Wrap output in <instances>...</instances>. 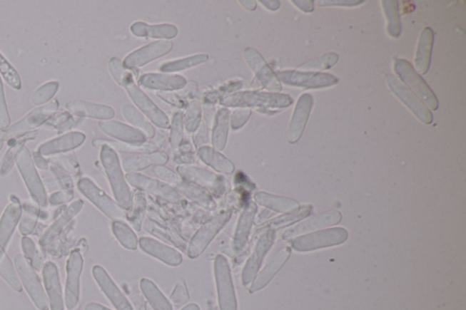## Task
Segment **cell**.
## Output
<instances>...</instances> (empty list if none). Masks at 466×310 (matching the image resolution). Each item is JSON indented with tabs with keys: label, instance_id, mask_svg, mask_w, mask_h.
<instances>
[{
	"label": "cell",
	"instance_id": "f907efd6",
	"mask_svg": "<svg viewBox=\"0 0 466 310\" xmlns=\"http://www.w3.org/2000/svg\"><path fill=\"white\" fill-rule=\"evenodd\" d=\"M338 55L336 53L330 52L327 54L322 56V57L313 59V61L308 62L300 67V69L308 71V69H316V71H325L335 66L338 61Z\"/></svg>",
	"mask_w": 466,
	"mask_h": 310
},
{
	"label": "cell",
	"instance_id": "f1b7e54d",
	"mask_svg": "<svg viewBox=\"0 0 466 310\" xmlns=\"http://www.w3.org/2000/svg\"><path fill=\"white\" fill-rule=\"evenodd\" d=\"M434 38L435 35L432 29L425 28L422 31L421 37L419 39L417 52H416L415 61L416 69L422 75L427 73L430 63H431Z\"/></svg>",
	"mask_w": 466,
	"mask_h": 310
},
{
	"label": "cell",
	"instance_id": "484cf974",
	"mask_svg": "<svg viewBox=\"0 0 466 310\" xmlns=\"http://www.w3.org/2000/svg\"><path fill=\"white\" fill-rule=\"evenodd\" d=\"M82 206H83L82 200L75 201L55 220V222L49 227L47 232L44 233L41 239V245L43 249L47 247L49 244L54 242L61 235L71 219L81 210Z\"/></svg>",
	"mask_w": 466,
	"mask_h": 310
},
{
	"label": "cell",
	"instance_id": "7dc6e473",
	"mask_svg": "<svg viewBox=\"0 0 466 310\" xmlns=\"http://www.w3.org/2000/svg\"><path fill=\"white\" fill-rule=\"evenodd\" d=\"M21 247L26 262L31 264L35 270H41L43 267V258L33 240L28 237H23Z\"/></svg>",
	"mask_w": 466,
	"mask_h": 310
},
{
	"label": "cell",
	"instance_id": "9c48e42d",
	"mask_svg": "<svg viewBox=\"0 0 466 310\" xmlns=\"http://www.w3.org/2000/svg\"><path fill=\"white\" fill-rule=\"evenodd\" d=\"M178 175L187 182L193 183L205 189L213 191L217 195H223L229 190V183L224 177L203 170V168L181 166L177 168Z\"/></svg>",
	"mask_w": 466,
	"mask_h": 310
},
{
	"label": "cell",
	"instance_id": "b9f144b4",
	"mask_svg": "<svg viewBox=\"0 0 466 310\" xmlns=\"http://www.w3.org/2000/svg\"><path fill=\"white\" fill-rule=\"evenodd\" d=\"M383 9H385V15L388 19V32L393 38H399L401 35L402 26L400 22L398 2L397 1H383Z\"/></svg>",
	"mask_w": 466,
	"mask_h": 310
},
{
	"label": "cell",
	"instance_id": "9f6ffc18",
	"mask_svg": "<svg viewBox=\"0 0 466 310\" xmlns=\"http://www.w3.org/2000/svg\"><path fill=\"white\" fill-rule=\"evenodd\" d=\"M153 172L156 176L160 177V179L164 180L165 182L173 184L175 186H177L178 183H181V181H183L178 175L163 166H155L153 167Z\"/></svg>",
	"mask_w": 466,
	"mask_h": 310
},
{
	"label": "cell",
	"instance_id": "6125c7cd",
	"mask_svg": "<svg viewBox=\"0 0 466 310\" xmlns=\"http://www.w3.org/2000/svg\"><path fill=\"white\" fill-rule=\"evenodd\" d=\"M84 310H111V309L105 308L104 306L98 304V303L91 302L86 305Z\"/></svg>",
	"mask_w": 466,
	"mask_h": 310
},
{
	"label": "cell",
	"instance_id": "11a10c76",
	"mask_svg": "<svg viewBox=\"0 0 466 310\" xmlns=\"http://www.w3.org/2000/svg\"><path fill=\"white\" fill-rule=\"evenodd\" d=\"M145 227H146V229L148 232L155 234V236H158L161 237V239H166L171 243L173 242L174 245L180 247H183V242H181L180 240H178V239H176V237H175L173 234L166 232L165 229H160V227L155 225L154 223H152L151 221H146V223H145Z\"/></svg>",
	"mask_w": 466,
	"mask_h": 310
},
{
	"label": "cell",
	"instance_id": "74e56055",
	"mask_svg": "<svg viewBox=\"0 0 466 310\" xmlns=\"http://www.w3.org/2000/svg\"><path fill=\"white\" fill-rule=\"evenodd\" d=\"M254 199L260 205L279 211V212H286V211L294 210L298 207V204L294 200L286 199V197L274 196V195L265 192L256 193Z\"/></svg>",
	"mask_w": 466,
	"mask_h": 310
},
{
	"label": "cell",
	"instance_id": "ffe728a7",
	"mask_svg": "<svg viewBox=\"0 0 466 310\" xmlns=\"http://www.w3.org/2000/svg\"><path fill=\"white\" fill-rule=\"evenodd\" d=\"M92 274H93L94 279L98 285L100 286L102 291L111 300L116 309L118 310H133L126 296L122 294L121 290L116 286L113 280L111 279V277L108 276V274L106 272L103 268L100 266H95L92 269Z\"/></svg>",
	"mask_w": 466,
	"mask_h": 310
},
{
	"label": "cell",
	"instance_id": "8d00e7d4",
	"mask_svg": "<svg viewBox=\"0 0 466 310\" xmlns=\"http://www.w3.org/2000/svg\"><path fill=\"white\" fill-rule=\"evenodd\" d=\"M141 289L154 310H173V306H171L170 301L151 280L142 279L141 280Z\"/></svg>",
	"mask_w": 466,
	"mask_h": 310
},
{
	"label": "cell",
	"instance_id": "816d5d0a",
	"mask_svg": "<svg viewBox=\"0 0 466 310\" xmlns=\"http://www.w3.org/2000/svg\"><path fill=\"white\" fill-rule=\"evenodd\" d=\"M171 145L176 148L183 140V116L181 112H176L173 115V121L171 123Z\"/></svg>",
	"mask_w": 466,
	"mask_h": 310
},
{
	"label": "cell",
	"instance_id": "5b68a950",
	"mask_svg": "<svg viewBox=\"0 0 466 310\" xmlns=\"http://www.w3.org/2000/svg\"><path fill=\"white\" fill-rule=\"evenodd\" d=\"M15 266L26 292L39 310H49L47 296L35 269L26 262L24 256L16 255Z\"/></svg>",
	"mask_w": 466,
	"mask_h": 310
},
{
	"label": "cell",
	"instance_id": "be15d7a7",
	"mask_svg": "<svg viewBox=\"0 0 466 310\" xmlns=\"http://www.w3.org/2000/svg\"><path fill=\"white\" fill-rule=\"evenodd\" d=\"M264 6H266L267 9H270V11H276L279 9L280 2L279 1H260Z\"/></svg>",
	"mask_w": 466,
	"mask_h": 310
},
{
	"label": "cell",
	"instance_id": "603a6c76",
	"mask_svg": "<svg viewBox=\"0 0 466 310\" xmlns=\"http://www.w3.org/2000/svg\"><path fill=\"white\" fill-rule=\"evenodd\" d=\"M100 127L105 134L124 143L141 144L146 141L143 132L118 121H102Z\"/></svg>",
	"mask_w": 466,
	"mask_h": 310
},
{
	"label": "cell",
	"instance_id": "8992f818",
	"mask_svg": "<svg viewBox=\"0 0 466 310\" xmlns=\"http://www.w3.org/2000/svg\"><path fill=\"white\" fill-rule=\"evenodd\" d=\"M395 69L402 81L412 88L431 110H437L439 105L437 98L408 61L398 59L395 61Z\"/></svg>",
	"mask_w": 466,
	"mask_h": 310
},
{
	"label": "cell",
	"instance_id": "6da1fadb",
	"mask_svg": "<svg viewBox=\"0 0 466 310\" xmlns=\"http://www.w3.org/2000/svg\"><path fill=\"white\" fill-rule=\"evenodd\" d=\"M112 78L117 83L126 90L131 100L141 110L142 113L150 120L152 123L161 128L171 127V121L166 114L148 97L143 91L135 84L133 77L123 67V64L118 58H111L108 64Z\"/></svg>",
	"mask_w": 466,
	"mask_h": 310
},
{
	"label": "cell",
	"instance_id": "7bdbcfd3",
	"mask_svg": "<svg viewBox=\"0 0 466 310\" xmlns=\"http://www.w3.org/2000/svg\"><path fill=\"white\" fill-rule=\"evenodd\" d=\"M146 199H145L143 195L140 192L135 194L133 200H132V211L130 215L128 216V219L138 232L141 229L142 220H143L145 211H146Z\"/></svg>",
	"mask_w": 466,
	"mask_h": 310
},
{
	"label": "cell",
	"instance_id": "4fadbf2b",
	"mask_svg": "<svg viewBox=\"0 0 466 310\" xmlns=\"http://www.w3.org/2000/svg\"><path fill=\"white\" fill-rule=\"evenodd\" d=\"M83 269V258L79 250L71 253L67 262V281H66L65 300L69 309H74L78 304L79 283Z\"/></svg>",
	"mask_w": 466,
	"mask_h": 310
},
{
	"label": "cell",
	"instance_id": "f35d334b",
	"mask_svg": "<svg viewBox=\"0 0 466 310\" xmlns=\"http://www.w3.org/2000/svg\"><path fill=\"white\" fill-rule=\"evenodd\" d=\"M208 59H209V56L206 54L191 56V57L166 62V63L161 66L160 71L164 72V73H173V72L183 71L185 69L203 64Z\"/></svg>",
	"mask_w": 466,
	"mask_h": 310
},
{
	"label": "cell",
	"instance_id": "7402d4cb",
	"mask_svg": "<svg viewBox=\"0 0 466 310\" xmlns=\"http://www.w3.org/2000/svg\"><path fill=\"white\" fill-rule=\"evenodd\" d=\"M313 100L312 95L303 94L300 98L293 112V116L288 130V140L290 143H295L302 136L304 128L312 110Z\"/></svg>",
	"mask_w": 466,
	"mask_h": 310
},
{
	"label": "cell",
	"instance_id": "52a82bcc",
	"mask_svg": "<svg viewBox=\"0 0 466 310\" xmlns=\"http://www.w3.org/2000/svg\"><path fill=\"white\" fill-rule=\"evenodd\" d=\"M231 217V211H224V212L218 214L209 222L201 227L199 232L195 234L191 240L189 247H188V256L191 259H195L201 255L213 242L214 237L217 236V234L226 225Z\"/></svg>",
	"mask_w": 466,
	"mask_h": 310
},
{
	"label": "cell",
	"instance_id": "91938a15",
	"mask_svg": "<svg viewBox=\"0 0 466 310\" xmlns=\"http://www.w3.org/2000/svg\"><path fill=\"white\" fill-rule=\"evenodd\" d=\"M173 301L176 303H183L185 300L188 299V296L186 291L181 286H178L177 289H175L173 296Z\"/></svg>",
	"mask_w": 466,
	"mask_h": 310
},
{
	"label": "cell",
	"instance_id": "e7e4bbea",
	"mask_svg": "<svg viewBox=\"0 0 466 310\" xmlns=\"http://www.w3.org/2000/svg\"><path fill=\"white\" fill-rule=\"evenodd\" d=\"M240 4H243L244 8L249 9V11H254L256 9V2L255 1H240Z\"/></svg>",
	"mask_w": 466,
	"mask_h": 310
},
{
	"label": "cell",
	"instance_id": "2e32d148",
	"mask_svg": "<svg viewBox=\"0 0 466 310\" xmlns=\"http://www.w3.org/2000/svg\"><path fill=\"white\" fill-rule=\"evenodd\" d=\"M18 166L33 199L37 201L39 205L42 207L47 206L48 200L44 187L42 186L37 171L33 166L31 155H29L28 150H25L19 156Z\"/></svg>",
	"mask_w": 466,
	"mask_h": 310
},
{
	"label": "cell",
	"instance_id": "60d3db41",
	"mask_svg": "<svg viewBox=\"0 0 466 310\" xmlns=\"http://www.w3.org/2000/svg\"><path fill=\"white\" fill-rule=\"evenodd\" d=\"M112 230H113L114 235L122 246L130 250L137 249L138 243L137 236L126 224L121 222V221L115 220L112 223Z\"/></svg>",
	"mask_w": 466,
	"mask_h": 310
},
{
	"label": "cell",
	"instance_id": "30bf717a",
	"mask_svg": "<svg viewBox=\"0 0 466 310\" xmlns=\"http://www.w3.org/2000/svg\"><path fill=\"white\" fill-rule=\"evenodd\" d=\"M78 187L81 193L86 197H88L106 216L115 220L125 219L123 209L118 203L114 202L103 191L98 189L91 180L82 179L79 180Z\"/></svg>",
	"mask_w": 466,
	"mask_h": 310
},
{
	"label": "cell",
	"instance_id": "f546056e",
	"mask_svg": "<svg viewBox=\"0 0 466 310\" xmlns=\"http://www.w3.org/2000/svg\"><path fill=\"white\" fill-rule=\"evenodd\" d=\"M230 110L226 108H220L215 116L211 143L215 150H223L228 140L230 130Z\"/></svg>",
	"mask_w": 466,
	"mask_h": 310
},
{
	"label": "cell",
	"instance_id": "4316f807",
	"mask_svg": "<svg viewBox=\"0 0 466 310\" xmlns=\"http://www.w3.org/2000/svg\"><path fill=\"white\" fill-rule=\"evenodd\" d=\"M256 212L257 206L253 202L247 204L241 212L239 221H238L235 235H234L233 247L235 252H240L245 247Z\"/></svg>",
	"mask_w": 466,
	"mask_h": 310
},
{
	"label": "cell",
	"instance_id": "db71d44e",
	"mask_svg": "<svg viewBox=\"0 0 466 310\" xmlns=\"http://www.w3.org/2000/svg\"><path fill=\"white\" fill-rule=\"evenodd\" d=\"M0 71H1L2 75L4 76L6 81H8L12 87L16 88H19V87H21V82H19L15 69L11 68V66L9 65V62L2 57L1 54H0Z\"/></svg>",
	"mask_w": 466,
	"mask_h": 310
},
{
	"label": "cell",
	"instance_id": "83f0119b",
	"mask_svg": "<svg viewBox=\"0 0 466 310\" xmlns=\"http://www.w3.org/2000/svg\"><path fill=\"white\" fill-rule=\"evenodd\" d=\"M133 35L141 38L171 39L177 37L176 26L171 24L148 25L144 22H135L131 26Z\"/></svg>",
	"mask_w": 466,
	"mask_h": 310
},
{
	"label": "cell",
	"instance_id": "ee69618b",
	"mask_svg": "<svg viewBox=\"0 0 466 310\" xmlns=\"http://www.w3.org/2000/svg\"><path fill=\"white\" fill-rule=\"evenodd\" d=\"M0 276L16 292L22 291V285L15 272L14 266L9 257L4 255L0 259Z\"/></svg>",
	"mask_w": 466,
	"mask_h": 310
},
{
	"label": "cell",
	"instance_id": "d4e9b609",
	"mask_svg": "<svg viewBox=\"0 0 466 310\" xmlns=\"http://www.w3.org/2000/svg\"><path fill=\"white\" fill-rule=\"evenodd\" d=\"M138 84L155 91L181 90L187 84L183 76L173 74H145L138 79Z\"/></svg>",
	"mask_w": 466,
	"mask_h": 310
},
{
	"label": "cell",
	"instance_id": "f6af8a7d",
	"mask_svg": "<svg viewBox=\"0 0 466 310\" xmlns=\"http://www.w3.org/2000/svg\"><path fill=\"white\" fill-rule=\"evenodd\" d=\"M24 209L25 215L23 217L21 226H19V232L22 235L26 236L31 235L34 232L36 226H37L38 217H41L42 219H45V216L37 207L32 205H26Z\"/></svg>",
	"mask_w": 466,
	"mask_h": 310
},
{
	"label": "cell",
	"instance_id": "cb8c5ba5",
	"mask_svg": "<svg viewBox=\"0 0 466 310\" xmlns=\"http://www.w3.org/2000/svg\"><path fill=\"white\" fill-rule=\"evenodd\" d=\"M138 243L143 252L161 260L168 266L176 267L183 262V256L180 252L163 243L157 242V240L150 239V237H141Z\"/></svg>",
	"mask_w": 466,
	"mask_h": 310
},
{
	"label": "cell",
	"instance_id": "5bb4252c",
	"mask_svg": "<svg viewBox=\"0 0 466 310\" xmlns=\"http://www.w3.org/2000/svg\"><path fill=\"white\" fill-rule=\"evenodd\" d=\"M244 58H245L247 64L249 65V67L256 75L257 78L259 79L264 88H267L268 91L274 92V93L282 91V85H280L276 74L269 67L267 62L264 61L263 56L259 52L254 48H248L244 51Z\"/></svg>",
	"mask_w": 466,
	"mask_h": 310
},
{
	"label": "cell",
	"instance_id": "836d02e7",
	"mask_svg": "<svg viewBox=\"0 0 466 310\" xmlns=\"http://www.w3.org/2000/svg\"><path fill=\"white\" fill-rule=\"evenodd\" d=\"M198 155L201 160L208 166L213 167L218 172L231 174L234 171V165L219 151L215 150L210 147L201 148Z\"/></svg>",
	"mask_w": 466,
	"mask_h": 310
},
{
	"label": "cell",
	"instance_id": "6f0895ef",
	"mask_svg": "<svg viewBox=\"0 0 466 310\" xmlns=\"http://www.w3.org/2000/svg\"><path fill=\"white\" fill-rule=\"evenodd\" d=\"M241 88L240 82H235V83H230V85H223V87L220 88L216 92H213L207 95L208 101H214L216 100L218 98L221 97V95L229 93L231 91H234L239 90Z\"/></svg>",
	"mask_w": 466,
	"mask_h": 310
},
{
	"label": "cell",
	"instance_id": "ba28073f",
	"mask_svg": "<svg viewBox=\"0 0 466 310\" xmlns=\"http://www.w3.org/2000/svg\"><path fill=\"white\" fill-rule=\"evenodd\" d=\"M276 76L278 79L285 85L304 88H327L338 82L335 76L316 72L284 71H278Z\"/></svg>",
	"mask_w": 466,
	"mask_h": 310
},
{
	"label": "cell",
	"instance_id": "c3c4849f",
	"mask_svg": "<svg viewBox=\"0 0 466 310\" xmlns=\"http://www.w3.org/2000/svg\"><path fill=\"white\" fill-rule=\"evenodd\" d=\"M201 121V107L198 101L191 102L183 117V125L189 132L199 128Z\"/></svg>",
	"mask_w": 466,
	"mask_h": 310
},
{
	"label": "cell",
	"instance_id": "ac0fdd59",
	"mask_svg": "<svg viewBox=\"0 0 466 310\" xmlns=\"http://www.w3.org/2000/svg\"><path fill=\"white\" fill-rule=\"evenodd\" d=\"M274 242V232L269 230L260 237L259 242L257 243L255 249L248 259L243 272V283L244 286H248L255 279L260 267L262 265L264 256L266 255L268 250L272 247Z\"/></svg>",
	"mask_w": 466,
	"mask_h": 310
},
{
	"label": "cell",
	"instance_id": "7a4b0ae2",
	"mask_svg": "<svg viewBox=\"0 0 466 310\" xmlns=\"http://www.w3.org/2000/svg\"><path fill=\"white\" fill-rule=\"evenodd\" d=\"M220 104L227 108H255L263 113H272L293 104L288 95L263 91H240L221 98Z\"/></svg>",
	"mask_w": 466,
	"mask_h": 310
},
{
	"label": "cell",
	"instance_id": "681fc988",
	"mask_svg": "<svg viewBox=\"0 0 466 310\" xmlns=\"http://www.w3.org/2000/svg\"><path fill=\"white\" fill-rule=\"evenodd\" d=\"M340 219V213L336 212V211L335 212L323 214V215L319 216V221H317L316 217V219H312L309 221V222H305L302 224V225L298 226L300 227H303V229L297 230V232H305V230L308 229H317V227H319L320 226L333 225V224L339 223ZM285 235H288V234H285Z\"/></svg>",
	"mask_w": 466,
	"mask_h": 310
},
{
	"label": "cell",
	"instance_id": "d6a6232c",
	"mask_svg": "<svg viewBox=\"0 0 466 310\" xmlns=\"http://www.w3.org/2000/svg\"><path fill=\"white\" fill-rule=\"evenodd\" d=\"M176 187L178 192L183 194L188 199L204 207V209L211 210L216 207V203H215L213 197L201 187L183 180L178 183Z\"/></svg>",
	"mask_w": 466,
	"mask_h": 310
},
{
	"label": "cell",
	"instance_id": "8fae6325",
	"mask_svg": "<svg viewBox=\"0 0 466 310\" xmlns=\"http://www.w3.org/2000/svg\"><path fill=\"white\" fill-rule=\"evenodd\" d=\"M390 90L392 93L399 98V100L406 105V107L419 118L420 120L425 124H430L432 122V115L431 112L425 107L424 103L412 93L409 88L406 87L403 82L400 81L395 76L389 75L386 78Z\"/></svg>",
	"mask_w": 466,
	"mask_h": 310
},
{
	"label": "cell",
	"instance_id": "44dd1931",
	"mask_svg": "<svg viewBox=\"0 0 466 310\" xmlns=\"http://www.w3.org/2000/svg\"><path fill=\"white\" fill-rule=\"evenodd\" d=\"M42 273L51 310H64V296H62L61 279H59L57 266L53 262H47L43 267Z\"/></svg>",
	"mask_w": 466,
	"mask_h": 310
},
{
	"label": "cell",
	"instance_id": "3957f363",
	"mask_svg": "<svg viewBox=\"0 0 466 310\" xmlns=\"http://www.w3.org/2000/svg\"><path fill=\"white\" fill-rule=\"evenodd\" d=\"M101 162L106 174L110 180L111 190L118 205L123 210H130L132 206V196L130 187L122 172L120 160L113 148L103 145L101 153Z\"/></svg>",
	"mask_w": 466,
	"mask_h": 310
},
{
	"label": "cell",
	"instance_id": "e575fe53",
	"mask_svg": "<svg viewBox=\"0 0 466 310\" xmlns=\"http://www.w3.org/2000/svg\"><path fill=\"white\" fill-rule=\"evenodd\" d=\"M84 140V135L78 133V132L69 134L67 136L59 138V140L42 145L39 148V153L43 155H49L71 150L72 148H77L79 145L83 143Z\"/></svg>",
	"mask_w": 466,
	"mask_h": 310
},
{
	"label": "cell",
	"instance_id": "ab89813d",
	"mask_svg": "<svg viewBox=\"0 0 466 310\" xmlns=\"http://www.w3.org/2000/svg\"><path fill=\"white\" fill-rule=\"evenodd\" d=\"M122 114H123L125 120L130 122L134 127L140 128V130L143 132L145 136L148 138L154 137V128L151 126L150 122L133 105H125L123 108H122Z\"/></svg>",
	"mask_w": 466,
	"mask_h": 310
},
{
	"label": "cell",
	"instance_id": "f5cc1de1",
	"mask_svg": "<svg viewBox=\"0 0 466 310\" xmlns=\"http://www.w3.org/2000/svg\"><path fill=\"white\" fill-rule=\"evenodd\" d=\"M252 116V111L249 108H238L230 117V124L234 130H240L249 120Z\"/></svg>",
	"mask_w": 466,
	"mask_h": 310
},
{
	"label": "cell",
	"instance_id": "1f68e13d",
	"mask_svg": "<svg viewBox=\"0 0 466 310\" xmlns=\"http://www.w3.org/2000/svg\"><path fill=\"white\" fill-rule=\"evenodd\" d=\"M288 250L284 249L282 250V252H280L275 257V259H274L273 262H270L262 272H260V275L257 277L255 280H254L252 288L250 289V292L254 293L259 291V290L263 289L264 286L269 284L270 280L273 279V277L276 275V273L279 272V269L282 268L283 264L285 263L286 259H288Z\"/></svg>",
	"mask_w": 466,
	"mask_h": 310
},
{
	"label": "cell",
	"instance_id": "e0dca14e",
	"mask_svg": "<svg viewBox=\"0 0 466 310\" xmlns=\"http://www.w3.org/2000/svg\"><path fill=\"white\" fill-rule=\"evenodd\" d=\"M346 239L347 232L345 229H330L300 237V239L294 240L293 247L297 250H312L336 245V244L345 242Z\"/></svg>",
	"mask_w": 466,
	"mask_h": 310
},
{
	"label": "cell",
	"instance_id": "7c38bea8",
	"mask_svg": "<svg viewBox=\"0 0 466 310\" xmlns=\"http://www.w3.org/2000/svg\"><path fill=\"white\" fill-rule=\"evenodd\" d=\"M126 179L128 182L136 189L146 191V192L167 200L168 202L178 203L181 201L180 193L177 190L160 180L151 179V177L138 173H128Z\"/></svg>",
	"mask_w": 466,
	"mask_h": 310
},
{
	"label": "cell",
	"instance_id": "680465c9",
	"mask_svg": "<svg viewBox=\"0 0 466 310\" xmlns=\"http://www.w3.org/2000/svg\"><path fill=\"white\" fill-rule=\"evenodd\" d=\"M72 196H74L72 192L55 193L54 195H52V197H51V203L52 205H58V204L64 203L66 202V201L71 200Z\"/></svg>",
	"mask_w": 466,
	"mask_h": 310
},
{
	"label": "cell",
	"instance_id": "9a60e30c",
	"mask_svg": "<svg viewBox=\"0 0 466 310\" xmlns=\"http://www.w3.org/2000/svg\"><path fill=\"white\" fill-rule=\"evenodd\" d=\"M173 43L171 41H160L151 43L137 49L128 56L123 61V67L128 68H137L150 63L155 59L163 57L173 49Z\"/></svg>",
	"mask_w": 466,
	"mask_h": 310
},
{
	"label": "cell",
	"instance_id": "d6986e66",
	"mask_svg": "<svg viewBox=\"0 0 466 310\" xmlns=\"http://www.w3.org/2000/svg\"><path fill=\"white\" fill-rule=\"evenodd\" d=\"M22 215V207L16 197L12 199L11 204L3 213L0 219V259L5 255L6 246L11 240L16 227Z\"/></svg>",
	"mask_w": 466,
	"mask_h": 310
},
{
	"label": "cell",
	"instance_id": "277c9868",
	"mask_svg": "<svg viewBox=\"0 0 466 310\" xmlns=\"http://www.w3.org/2000/svg\"><path fill=\"white\" fill-rule=\"evenodd\" d=\"M214 272L221 310H237L235 290L231 278L229 262L226 257L217 256L214 262Z\"/></svg>",
	"mask_w": 466,
	"mask_h": 310
},
{
	"label": "cell",
	"instance_id": "94428289",
	"mask_svg": "<svg viewBox=\"0 0 466 310\" xmlns=\"http://www.w3.org/2000/svg\"><path fill=\"white\" fill-rule=\"evenodd\" d=\"M294 4H297L300 9L305 12H312L313 11V1H293Z\"/></svg>",
	"mask_w": 466,
	"mask_h": 310
},
{
	"label": "cell",
	"instance_id": "bcb514c9",
	"mask_svg": "<svg viewBox=\"0 0 466 310\" xmlns=\"http://www.w3.org/2000/svg\"><path fill=\"white\" fill-rule=\"evenodd\" d=\"M103 145H108L115 150L121 151V153H145L151 154L157 153L158 148L154 144L151 143H141V144H130L124 143H110V141H103Z\"/></svg>",
	"mask_w": 466,
	"mask_h": 310
},
{
	"label": "cell",
	"instance_id": "03108f58",
	"mask_svg": "<svg viewBox=\"0 0 466 310\" xmlns=\"http://www.w3.org/2000/svg\"><path fill=\"white\" fill-rule=\"evenodd\" d=\"M181 310H200V308L199 306L196 304H190L184 306V308Z\"/></svg>",
	"mask_w": 466,
	"mask_h": 310
},
{
	"label": "cell",
	"instance_id": "003e7915",
	"mask_svg": "<svg viewBox=\"0 0 466 310\" xmlns=\"http://www.w3.org/2000/svg\"><path fill=\"white\" fill-rule=\"evenodd\" d=\"M2 146H3V143L1 140H0V150H1Z\"/></svg>",
	"mask_w": 466,
	"mask_h": 310
},
{
	"label": "cell",
	"instance_id": "4dcf8cb0",
	"mask_svg": "<svg viewBox=\"0 0 466 310\" xmlns=\"http://www.w3.org/2000/svg\"><path fill=\"white\" fill-rule=\"evenodd\" d=\"M168 155L165 153L137 155L125 158L123 168L127 172L144 170L151 166H161L167 163Z\"/></svg>",
	"mask_w": 466,
	"mask_h": 310
},
{
	"label": "cell",
	"instance_id": "d590c367",
	"mask_svg": "<svg viewBox=\"0 0 466 310\" xmlns=\"http://www.w3.org/2000/svg\"><path fill=\"white\" fill-rule=\"evenodd\" d=\"M71 108L78 115L100 118V120H111L115 116V110L110 105L75 102Z\"/></svg>",
	"mask_w": 466,
	"mask_h": 310
}]
</instances>
